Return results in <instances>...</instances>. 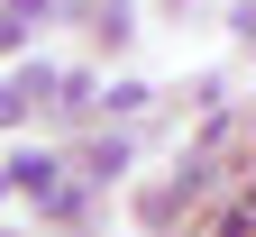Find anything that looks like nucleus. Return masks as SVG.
Listing matches in <instances>:
<instances>
[{
  "label": "nucleus",
  "mask_w": 256,
  "mask_h": 237,
  "mask_svg": "<svg viewBox=\"0 0 256 237\" xmlns=\"http://www.w3.org/2000/svg\"><path fill=\"white\" fill-rule=\"evenodd\" d=\"M119 174H128V137H110V146L82 155V183H119Z\"/></svg>",
  "instance_id": "obj_1"
},
{
  "label": "nucleus",
  "mask_w": 256,
  "mask_h": 237,
  "mask_svg": "<svg viewBox=\"0 0 256 237\" xmlns=\"http://www.w3.org/2000/svg\"><path fill=\"white\" fill-rule=\"evenodd\" d=\"M18 37H28V27H18V9H10V0H0V55H10Z\"/></svg>",
  "instance_id": "obj_2"
},
{
  "label": "nucleus",
  "mask_w": 256,
  "mask_h": 237,
  "mask_svg": "<svg viewBox=\"0 0 256 237\" xmlns=\"http://www.w3.org/2000/svg\"><path fill=\"white\" fill-rule=\"evenodd\" d=\"M0 237H10V228H0Z\"/></svg>",
  "instance_id": "obj_3"
}]
</instances>
